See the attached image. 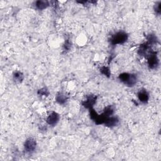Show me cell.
I'll return each mask as SVG.
<instances>
[{"mask_svg":"<svg viewBox=\"0 0 161 161\" xmlns=\"http://www.w3.org/2000/svg\"><path fill=\"white\" fill-rule=\"evenodd\" d=\"M13 77L15 82L22 83L24 79V75L20 71H16L13 74Z\"/></svg>","mask_w":161,"mask_h":161,"instance_id":"cell-11","label":"cell"},{"mask_svg":"<svg viewBox=\"0 0 161 161\" xmlns=\"http://www.w3.org/2000/svg\"><path fill=\"white\" fill-rule=\"evenodd\" d=\"M119 79L121 82L129 87L133 86L136 84L137 80V75L127 73H123L120 74Z\"/></svg>","mask_w":161,"mask_h":161,"instance_id":"cell-1","label":"cell"},{"mask_svg":"<svg viewBox=\"0 0 161 161\" xmlns=\"http://www.w3.org/2000/svg\"><path fill=\"white\" fill-rule=\"evenodd\" d=\"M70 47H71V44H70V42L67 40L66 41V43L64 44V49L65 50H69L70 49Z\"/></svg>","mask_w":161,"mask_h":161,"instance_id":"cell-16","label":"cell"},{"mask_svg":"<svg viewBox=\"0 0 161 161\" xmlns=\"http://www.w3.org/2000/svg\"><path fill=\"white\" fill-rule=\"evenodd\" d=\"M119 123V119L118 117H110L106 119V120L104 122V125L106 127H113L117 126V125Z\"/></svg>","mask_w":161,"mask_h":161,"instance_id":"cell-8","label":"cell"},{"mask_svg":"<svg viewBox=\"0 0 161 161\" xmlns=\"http://www.w3.org/2000/svg\"><path fill=\"white\" fill-rule=\"evenodd\" d=\"M60 117L59 115L56 112H52L46 120L47 123L49 125H52V126H54L56 125L59 120Z\"/></svg>","mask_w":161,"mask_h":161,"instance_id":"cell-5","label":"cell"},{"mask_svg":"<svg viewBox=\"0 0 161 161\" xmlns=\"http://www.w3.org/2000/svg\"><path fill=\"white\" fill-rule=\"evenodd\" d=\"M96 101V96L90 95L86 98V100L83 102V105L87 109L93 108Z\"/></svg>","mask_w":161,"mask_h":161,"instance_id":"cell-6","label":"cell"},{"mask_svg":"<svg viewBox=\"0 0 161 161\" xmlns=\"http://www.w3.org/2000/svg\"><path fill=\"white\" fill-rule=\"evenodd\" d=\"M68 100L67 96L63 93H59L56 96V101L60 104H63L67 102Z\"/></svg>","mask_w":161,"mask_h":161,"instance_id":"cell-10","label":"cell"},{"mask_svg":"<svg viewBox=\"0 0 161 161\" xmlns=\"http://www.w3.org/2000/svg\"><path fill=\"white\" fill-rule=\"evenodd\" d=\"M50 5V3L47 1H37L35 2V6L39 10H43L47 8Z\"/></svg>","mask_w":161,"mask_h":161,"instance_id":"cell-9","label":"cell"},{"mask_svg":"<svg viewBox=\"0 0 161 161\" xmlns=\"http://www.w3.org/2000/svg\"><path fill=\"white\" fill-rule=\"evenodd\" d=\"M128 39V35L125 32H118L114 34L111 38V44L116 46L118 44H123Z\"/></svg>","mask_w":161,"mask_h":161,"instance_id":"cell-2","label":"cell"},{"mask_svg":"<svg viewBox=\"0 0 161 161\" xmlns=\"http://www.w3.org/2000/svg\"><path fill=\"white\" fill-rule=\"evenodd\" d=\"M148 66L151 69H156L159 65V60L157 56L156 52L150 54L148 57Z\"/></svg>","mask_w":161,"mask_h":161,"instance_id":"cell-4","label":"cell"},{"mask_svg":"<svg viewBox=\"0 0 161 161\" xmlns=\"http://www.w3.org/2000/svg\"><path fill=\"white\" fill-rule=\"evenodd\" d=\"M38 94L40 96H48V95L49 94V92L47 90V89L46 87H43L40 89H39V91H38Z\"/></svg>","mask_w":161,"mask_h":161,"instance_id":"cell-14","label":"cell"},{"mask_svg":"<svg viewBox=\"0 0 161 161\" xmlns=\"http://www.w3.org/2000/svg\"><path fill=\"white\" fill-rule=\"evenodd\" d=\"M137 96L139 101L143 103H147L149 99V94L146 89H142V90H140L138 93Z\"/></svg>","mask_w":161,"mask_h":161,"instance_id":"cell-7","label":"cell"},{"mask_svg":"<svg viewBox=\"0 0 161 161\" xmlns=\"http://www.w3.org/2000/svg\"><path fill=\"white\" fill-rule=\"evenodd\" d=\"M160 5H161V2H159L156 3V4L154 6V11L158 15L160 14Z\"/></svg>","mask_w":161,"mask_h":161,"instance_id":"cell-15","label":"cell"},{"mask_svg":"<svg viewBox=\"0 0 161 161\" xmlns=\"http://www.w3.org/2000/svg\"><path fill=\"white\" fill-rule=\"evenodd\" d=\"M100 71H101V73L103 74H104V75H105L106 76L109 77L110 76L111 73H110V69L108 67H102L101 68V69H100Z\"/></svg>","mask_w":161,"mask_h":161,"instance_id":"cell-13","label":"cell"},{"mask_svg":"<svg viewBox=\"0 0 161 161\" xmlns=\"http://www.w3.org/2000/svg\"><path fill=\"white\" fill-rule=\"evenodd\" d=\"M147 41H148V43H149L150 46L151 45H154V44H156L158 42V40H157V37L156 36V35H149V36L147 37Z\"/></svg>","mask_w":161,"mask_h":161,"instance_id":"cell-12","label":"cell"},{"mask_svg":"<svg viewBox=\"0 0 161 161\" xmlns=\"http://www.w3.org/2000/svg\"><path fill=\"white\" fill-rule=\"evenodd\" d=\"M37 147V142L36 140L33 138H29L26 140L24 144L25 150L28 153H32L35 151Z\"/></svg>","mask_w":161,"mask_h":161,"instance_id":"cell-3","label":"cell"}]
</instances>
